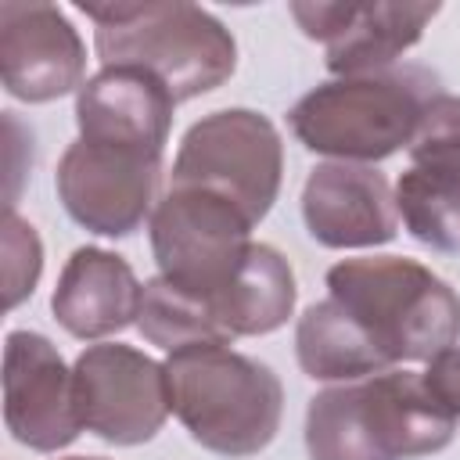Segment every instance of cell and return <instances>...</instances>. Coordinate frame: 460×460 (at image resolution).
<instances>
[{
	"label": "cell",
	"instance_id": "cell-1",
	"mask_svg": "<svg viewBox=\"0 0 460 460\" xmlns=\"http://www.w3.org/2000/svg\"><path fill=\"white\" fill-rule=\"evenodd\" d=\"M93 22V50L104 68H144L172 101L223 86L237 68L230 29L205 7L183 0H83Z\"/></svg>",
	"mask_w": 460,
	"mask_h": 460
},
{
	"label": "cell",
	"instance_id": "cell-2",
	"mask_svg": "<svg viewBox=\"0 0 460 460\" xmlns=\"http://www.w3.org/2000/svg\"><path fill=\"white\" fill-rule=\"evenodd\" d=\"M456 417L446 413L413 370H385L323 388L305 410L309 460H413L453 442Z\"/></svg>",
	"mask_w": 460,
	"mask_h": 460
},
{
	"label": "cell",
	"instance_id": "cell-3",
	"mask_svg": "<svg viewBox=\"0 0 460 460\" xmlns=\"http://www.w3.org/2000/svg\"><path fill=\"white\" fill-rule=\"evenodd\" d=\"M169 406L208 453L241 460L262 453L284 413L280 377L230 345H187L165 356Z\"/></svg>",
	"mask_w": 460,
	"mask_h": 460
},
{
	"label": "cell",
	"instance_id": "cell-4",
	"mask_svg": "<svg viewBox=\"0 0 460 460\" xmlns=\"http://www.w3.org/2000/svg\"><path fill=\"white\" fill-rule=\"evenodd\" d=\"M327 291L392 367L428 363L460 341V295L413 259H341L327 270Z\"/></svg>",
	"mask_w": 460,
	"mask_h": 460
},
{
	"label": "cell",
	"instance_id": "cell-5",
	"mask_svg": "<svg viewBox=\"0 0 460 460\" xmlns=\"http://www.w3.org/2000/svg\"><path fill=\"white\" fill-rule=\"evenodd\" d=\"M435 93L438 79L417 65L331 79L288 111V126L313 155L374 165L410 147L424 104Z\"/></svg>",
	"mask_w": 460,
	"mask_h": 460
},
{
	"label": "cell",
	"instance_id": "cell-6",
	"mask_svg": "<svg viewBox=\"0 0 460 460\" xmlns=\"http://www.w3.org/2000/svg\"><path fill=\"white\" fill-rule=\"evenodd\" d=\"M252 226L241 205L208 187H169L147 219L158 277L212 305L241 273Z\"/></svg>",
	"mask_w": 460,
	"mask_h": 460
},
{
	"label": "cell",
	"instance_id": "cell-7",
	"mask_svg": "<svg viewBox=\"0 0 460 460\" xmlns=\"http://www.w3.org/2000/svg\"><path fill=\"white\" fill-rule=\"evenodd\" d=\"M284 144L277 126L252 108H223L198 119L172 158V187H208L244 208L252 223L266 219L280 194Z\"/></svg>",
	"mask_w": 460,
	"mask_h": 460
},
{
	"label": "cell",
	"instance_id": "cell-8",
	"mask_svg": "<svg viewBox=\"0 0 460 460\" xmlns=\"http://www.w3.org/2000/svg\"><path fill=\"white\" fill-rule=\"evenodd\" d=\"M72 392L83 431L111 446L151 442L172 413L165 367L122 341L86 345L72 367Z\"/></svg>",
	"mask_w": 460,
	"mask_h": 460
},
{
	"label": "cell",
	"instance_id": "cell-9",
	"mask_svg": "<svg viewBox=\"0 0 460 460\" xmlns=\"http://www.w3.org/2000/svg\"><path fill=\"white\" fill-rule=\"evenodd\" d=\"M65 212L101 237H129L151 219L162 183V155L75 137L58 162Z\"/></svg>",
	"mask_w": 460,
	"mask_h": 460
},
{
	"label": "cell",
	"instance_id": "cell-10",
	"mask_svg": "<svg viewBox=\"0 0 460 460\" xmlns=\"http://www.w3.org/2000/svg\"><path fill=\"white\" fill-rule=\"evenodd\" d=\"M438 11H442L438 4H413V0L291 4V18L298 22V29L327 47V68L334 79L395 68V61L420 40L424 25Z\"/></svg>",
	"mask_w": 460,
	"mask_h": 460
},
{
	"label": "cell",
	"instance_id": "cell-11",
	"mask_svg": "<svg viewBox=\"0 0 460 460\" xmlns=\"http://www.w3.org/2000/svg\"><path fill=\"white\" fill-rule=\"evenodd\" d=\"M86 47L61 7L43 0L0 4V79L25 104H47L79 93Z\"/></svg>",
	"mask_w": 460,
	"mask_h": 460
},
{
	"label": "cell",
	"instance_id": "cell-12",
	"mask_svg": "<svg viewBox=\"0 0 460 460\" xmlns=\"http://www.w3.org/2000/svg\"><path fill=\"white\" fill-rule=\"evenodd\" d=\"M4 424L14 442L36 453H58L83 431L72 370L36 331H11L4 341Z\"/></svg>",
	"mask_w": 460,
	"mask_h": 460
},
{
	"label": "cell",
	"instance_id": "cell-13",
	"mask_svg": "<svg viewBox=\"0 0 460 460\" xmlns=\"http://www.w3.org/2000/svg\"><path fill=\"white\" fill-rule=\"evenodd\" d=\"M302 219L323 248H377L399 230L395 190L374 165L323 162L305 176Z\"/></svg>",
	"mask_w": 460,
	"mask_h": 460
},
{
	"label": "cell",
	"instance_id": "cell-14",
	"mask_svg": "<svg viewBox=\"0 0 460 460\" xmlns=\"http://www.w3.org/2000/svg\"><path fill=\"white\" fill-rule=\"evenodd\" d=\"M172 93L144 68H101L75 93V126L83 140L165 151L172 126Z\"/></svg>",
	"mask_w": 460,
	"mask_h": 460
},
{
	"label": "cell",
	"instance_id": "cell-15",
	"mask_svg": "<svg viewBox=\"0 0 460 460\" xmlns=\"http://www.w3.org/2000/svg\"><path fill=\"white\" fill-rule=\"evenodd\" d=\"M144 302V284L133 266L97 244L75 248L58 277L50 309L54 320L83 341H97L137 323Z\"/></svg>",
	"mask_w": 460,
	"mask_h": 460
},
{
	"label": "cell",
	"instance_id": "cell-16",
	"mask_svg": "<svg viewBox=\"0 0 460 460\" xmlns=\"http://www.w3.org/2000/svg\"><path fill=\"white\" fill-rule=\"evenodd\" d=\"M295 298H298V288H295L291 262L273 244L255 241L234 284L212 298V316L226 334V341L259 338L288 323V316L295 313Z\"/></svg>",
	"mask_w": 460,
	"mask_h": 460
},
{
	"label": "cell",
	"instance_id": "cell-17",
	"mask_svg": "<svg viewBox=\"0 0 460 460\" xmlns=\"http://www.w3.org/2000/svg\"><path fill=\"white\" fill-rule=\"evenodd\" d=\"M295 356L313 381H363L392 370L374 338L334 298L313 302L295 327Z\"/></svg>",
	"mask_w": 460,
	"mask_h": 460
},
{
	"label": "cell",
	"instance_id": "cell-18",
	"mask_svg": "<svg viewBox=\"0 0 460 460\" xmlns=\"http://www.w3.org/2000/svg\"><path fill=\"white\" fill-rule=\"evenodd\" d=\"M402 226L435 252H460V172L410 165L395 183Z\"/></svg>",
	"mask_w": 460,
	"mask_h": 460
},
{
	"label": "cell",
	"instance_id": "cell-19",
	"mask_svg": "<svg viewBox=\"0 0 460 460\" xmlns=\"http://www.w3.org/2000/svg\"><path fill=\"white\" fill-rule=\"evenodd\" d=\"M137 327L151 345L165 352H176L187 345H230L212 316V305L194 291L176 288L165 277H151L144 284Z\"/></svg>",
	"mask_w": 460,
	"mask_h": 460
},
{
	"label": "cell",
	"instance_id": "cell-20",
	"mask_svg": "<svg viewBox=\"0 0 460 460\" xmlns=\"http://www.w3.org/2000/svg\"><path fill=\"white\" fill-rule=\"evenodd\" d=\"M406 151H410L413 165L460 172V97L438 90L424 104V115H420L417 133Z\"/></svg>",
	"mask_w": 460,
	"mask_h": 460
},
{
	"label": "cell",
	"instance_id": "cell-21",
	"mask_svg": "<svg viewBox=\"0 0 460 460\" xmlns=\"http://www.w3.org/2000/svg\"><path fill=\"white\" fill-rule=\"evenodd\" d=\"M43 270V248L32 230L14 208L4 212V305L14 309L22 298L32 295Z\"/></svg>",
	"mask_w": 460,
	"mask_h": 460
},
{
	"label": "cell",
	"instance_id": "cell-22",
	"mask_svg": "<svg viewBox=\"0 0 460 460\" xmlns=\"http://www.w3.org/2000/svg\"><path fill=\"white\" fill-rule=\"evenodd\" d=\"M420 377H424V388L435 395V402L446 413L460 417V349L453 345L435 359H428V370H420Z\"/></svg>",
	"mask_w": 460,
	"mask_h": 460
},
{
	"label": "cell",
	"instance_id": "cell-23",
	"mask_svg": "<svg viewBox=\"0 0 460 460\" xmlns=\"http://www.w3.org/2000/svg\"><path fill=\"white\" fill-rule=\"evenodd\" d=\"M65 460H101V456H65Z\"/></svg>",
	"mask_w": 460,
	"mask_h": 460
}]
</instances>
